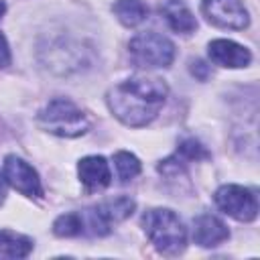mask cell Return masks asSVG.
<instances>
[{
  "instance_id": "1",
  "label": "cell",
  "mask_w": 260,
  "mask_h": 260,
  "mask_svg": "<svg viewBox=\"0 0 260 260\" xmlns=\"http://www.w3.org/2000/svg\"><path fill=\"white\" fill-rule=\"evenodd\" d=\"M167 83L156 77H130L114 85L108 95L110 112L126 126L140 128L150 124L167 100Z\"/></svg>"
},
{
  "instance_id": "2",
  "label": "cell",
  "mask_w": 260,
  "mask_h": 260,
  "mask_svg": "<svg viewBox=\"0 0 260 260\" xmlns=\"http://www.w3.org/2000/svg\"><path fill=\"white\" fill-rule=\"evenodd\" d=\"M142 228L152 246L167 256H177L187 246V230L179 215L167 207L148 209L142 215Z\"/></svg>"
},
{
  "instance_id": "3",
  "label": "cell",
  "mask_w": 260,
  "mask_h": 260,
  "mask_svg": "<svg viewBox=\"0 0 260 260\" xmlns=\"http://www.w3.org/2000/svg\"><path fill=\"white\" fill-rule=\"evenodd\" d=\"M37 124L55 136L61 138H75L81 136L89 130L91 122L87 118V114L77 108L71 100L65 98H55L51 100L37 116Z\"/></svg>"
},
{
  "instance_id": "4",
  "label": "cell",
  "mask_w": 260,
  "mask_h": 260,
  "mask_svg": "<svg viewBox=\"0 0 260 260\" xmlns=\"http://www.w3.org/2000/svg\"><path fill=\"white\" fill-rule=\"evenodd\" d=\"M136 63L146 67H169L175 59V45L158 32L136 35L128 45Z\"/></svg>"
},
{
  "instance_id": "5",
  "label": "cell",
  "mask_w": 260,
  "mask_h": 260,
  "mask_svg": "<svg viewBox=\"0 0 260 260\" xmlns=\"http://www.w3.org/2000/svg\"><path fill=\"white\" fill-rule=\"evenodd\" d=\"M217 207L238 221H252L258 215L256 195L242 185H223L215 191Z\"/></svg>"
},
{
  "instance_id": "6",
  "label": "cell",
  "mask_w": 260,
  "mask_h": 260,
  "mask_svg": "<svg viewBox=\"0 0 260 260\" xmlns=\"http://www.w3.org/2000/svg\"><path fill=\"white\" fill-rule=\"evenodd\" d=\"M201 10L211 24L221 28L242 30L250 24V16L242 0H203Z\"/></svg>"
},
{
  "instance_id": "7",
  "label": "cell",
  "mask_w": 260,
  "mask_h": 260,
  "mask_svg": "<svg viewBox=\"0 0 260 260\" xmlns=\"http://www.w3.org/2000/svg\"><path fill=\"white\" fill-rule=\"evenodd\" d=\"M4 177H6V183H10L18 193L26 197H35V199L43 197L41 179L37 171L24 158L16 154H8L4 158Z\"/></svg>"
},
{
  "instance_id": "8",
  "label": "cell",
  "mask_w": 260,
  "mask_h": 260,
  "mask_svg": "<svg viewBox=\"0 0 260 260\" xmlns=\"http://www.w3.org/2000/svg\"><path fill=\"white\" fill-rule=\"evenodd\" d=\"M207 55H209V59L215 65L232 67V69L246 67L252 61L250 51L244 45H238V43H234L230 39H215V41H211L209 47H207Z\"/></svg>"
},
{
  "instance_id": "9",
  "label": "cell",
  "mask_w": 260,
  "mask_h": 260,
  "mask_svg": "<svg viewBox=\"0 0 260 260\" xmlns=\"http://www.w3.org/2000/svg\"><path fill=\"white\" fill-rule=\"evenodd\" d=\"M228 238H230V230L225 228V223L219 217H215L211 213H203L193 219L195 244H199L203 248H211V246H219Z\"/></svg>"
},
{
  "instance_id": "10",
  "label": "cell",
  "mask_w": 260,
  "mask_h": 260,
  "mask_svg": "<svg viewBox=\"0 0 260 260\" xmlns=\"http://www.w3.org/2000/svg\"><path fill=\"white\" fill-rule=\"evenodd\" d=\"M77 173H79V181L87 189H104L112 181L108 160L104 156H98V154L83 156L77 165Z\"/></svg>"
},
{
  "instance_id": "11",
  "label": "cell",
  "mask_w": 260,
  "mask_h": 260,
  "mask_svg": "<svg viewBox=\"0 0 260 260\" xmlns=\"http://www.w3.org/2000/svg\"><path fill=\"white\" fill-rule=\"evenodd\" d=\"M199 158H209V152L203 148V144L195 138H187L179 144L177 152L173 156H169L167 160H162L158 165V171L160 173H181L185 169L187 162H193V160H199Z\"/></svg>"
},
{
  "instance_id": "12",
  "label": "cell",
  "mask_w": 260,
  "mask_h": 260,
  "mask_svg": "<svg viewBox=\"0 0 260 260\" xmlns=\"http://www.w3.org/2000/svg\"><path fill=\"white\" fill-rule=\"evenodd\" d=\"M160 14L165 16L167 24L181 35H189L197 28V20L193 16V12L185 6L183 0H165L160 4Z\"/></svg>"
},
{
  "instance_id": "13",
  "label": "cell",
  "mask_w": 260,
  "mask_h": 260,
  "mask_svg": "<svg viewBox=\"0 0 260 260\" xmlns=\"http://www.w3.org/2000/svg\"><path fill=\"white\" fill-rule=\"evenodd\" d=\"M32 250V240L28 236L16 234L12 230H0V258H26Z\"/></svg>"
},
{
  "instance_id": "14",
  "label": "cell",
  "mask_w": 260,
  "mask_h": 260,
  "mask_svg": "<svg viewBox=\"0 0 260 260\" xmlns=\"http://www.w3.org/2000/svg\"><path fill=\"white\" fill-rule=\"evenodd\" d=\"M112 10L124 26H136L148 14V6L142 0H116Z\"/></svg>"
},
{
  "instance_id": "15",
  "label": "cell",
  "mask_w": 260,
  "mask_h": 260,
  "mask_svg": "<svg viewBox=\"0 0 260 260\" xmlns=\"http://www.w3.org/2000/svg\"><path fill=\"white\" fill-rule=\"evenodd\" d=\"M114 165H116L118 179H120L122 183L132 181V179L140 173V160H138L132 152H126V150H118V152L114 154Z\"/></svg>"
},
{
  "instance_id": "16",
  "label": "cell",
  "mask_w": 260,
  "mask_h": 260,
  "mask_svg": "<svg viewBox=\"0 0 260 260\" xmlns=\"http://www.w3.org/2000/svg\"><path fill=\"white\" fill-rule=\"evenodd\" d=\"M53 232H55V236H61V238L81 236V219H79V213L77 211H69V213L59 215L53 221Z\"/></svg>"
},
{
  "instance_id": "17",
  "label": "cell",
  "mask_w": 260,
  "mask_h": 260,
  "mask_svg": "<svg viewBox=\"0 0 260 260\" xmlns=\"http://www.w3.org/2000/svg\"><path fill=\"white\" fill-rule=\"evenodd\" d=\"M191 73H193L197 79L205 81L207 75H209V65H205L203 61H193V63H191Z\"/></svg>"
},
{
  "instance_id": "18",
  "label": "cell",
  "mask_w": 260,
  "mask_h": 260,
  "mask_svg": "<svg viewBox=\"0 0 260 260\" xmlns=\"http://www.w3.org/2000/svg\"><path fill=\"white\" fill-rule=\"evenodd\" d=\"M8 65H10V49L6 37L0 32V67H8Z\"/></svg>"
},
{
  "instance_id": "19",
  "label": "cell",
  "mask_w": 260,
  "mask_h": 260,
  "mask_svg": "<svg viewBox=\"0 0 260 260\" xmlns=\"http://www.w3.org/2000/svg\"><path fill=\"white\" fill-rule=\"evenodd\" d=\"M4 197H6V177L0 173V203L4 201Z\"/></svg>"
},
{
  "instance_id": "20",
  "label": "cell",
  "mask_w": 260,
  "mask_h": 260,
  "mask_svg": "<svg viewBox=\"0 0 260 260\" xmlns=\"http://www.w3.org/2000/svg\"><path fill=\"white\" fill-rule=\"evenodd\" d=\"M4 12H6V4H4V0H0V18H2Z\"/></svg>"
}]
</instances>
